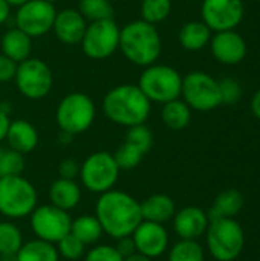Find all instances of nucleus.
<instances>
[{"label": "nucleus", "instance_id": "obj_1", "mask_svg": "<svg viewBox=\"0 0 260 261\" xmlns=\"http://www.w3.org/2000/svg\"><path fill=\"white\" fill-rule=\"evenodd\" d=\"M95 217L103 232L116 240L132 236L143 222L139 202L130 194L113 188L100 194L95 205Z\"/></svg>", "mask_w": 260, "mask_h": 261}, {"label": "nucleus", "instance_id": "obj_2", "mask_svg": "<svg viewBox=\"0 0 260 261\" xmlns=\"http://www.w3.org/2000/svg\"><path fill=\"white\" fill-rule=\"evenodd\" d=\"M152 102L136 84H118L103 98V112L109 121L121 127L146 124Z\"/></svg>", "mask_w": 260, "mask_h": 261}, {"label": "nucleus", "instance_id": "obj_3", "mask_svg": "<svg viewBox=\"0 0 260 261\" xmlns=\"http://www.w3.org/2000/svg\"><path fill=\"white\" fill-rule=\"evenodd\" d=\"M118 49L132 64L147 67L158 61L162 50V41L156 26L139 18L121 28Z\"/></svg>", "mask_w": 260, "mask_h": 261}, {"label": "nucleus", "instance_id": "obj_4", "mask_svg": "<svg viewBox=\"0 0 260 261\" xmlns=\"http://www.w3.org/2000/svg\"><path fill=\"white\" fill-rule=\"evenodd\" d=\"M136 86L150 102L166 104L181 98L182 76L172 66L153 63L147 67H143Z\"/></svg>", "mask_w": 260, "mask_h": 261}, {"label": "nucleus", "instance_id": "obj_5", "mask_svg": "<svg viewBox=\"0 0 260 261\" xmlns=\"http://www.w3.org/2000/svg\"><path fill=\"white\" fill-rule=\"evenodd\" d=\"M97 116V107L92 98L83 92L67 93L57 106L55 122L60 132L72 136L87 132Z\"/></svg>", "mask_w": 260, "mask_h": 261}, {"label": "nucleus", "instance_id": "obj_6", "mask_svg": "<svg viewBox=\"0 0 260 261\" xmlns=\"http://www.w3.org/2000/svg\"><path fill=\"white\" fill-rule=\"evenodd\" d=\"M37 190L21 174L0 177V214L6 219L28 217L37 206Z\"/></svg>", "mask_w": 260, "mask_h": 261}, {"label": "nucleus", "instance_id": "obj_7", "mask_svg": "<svg viewBox=\"0 0 260 261\" xmlns=\"http://www.w3.org/2000/svg\"><path fill=\"white\" fill-rule=\"evenodd\" d=\"M205 237L211 257L218 261H234L245 246V232L234 219L210 222Z\"/></svg>", "mask_w": 260, "mask_h": 261}, {"label": "nucleus", "instance_id": "obj_8", "mask_svg": "<svg viewBox=\"0 0 260 261\" xmlns=\"http://www.w3.org/2000/svg\"><path fill=\"white\" fill-rule=\"evenodd\" d=\"M120 168L109 151H95L80 165V180L83 187L95 194L112 190L120 177Z\"/></svg>", "mask_w": 260, "mask_h": 261}, {"label": "nucleus", "instance_id": "obj_9", "mask_svg": "<svg viewBox=\"0 0 260 261\" xmlns=\"http://www.w3.org/2000/svg\"><path fill=\"white\" fill-rule=\"evenodd\" d=\"M181 98L192 110L210 112L222 104L219 81L210 73L202 70H193L182 76Z\"/></svg>", "mask_w": 260, "mask_h": 261}, {"label": "nucleus", "instance_id": "obj_10", "mask_svg": "<svg viewBox=\"0 0 260 261\" xmlns=\"http://www.w3.org/2000/svg\"><path fill=\"white\" fill-rule=\"evenodd\" d=\"M14 83L25 98L37 101L49 95L54 84V75L46 61L29 57L17 64Z\"/></svg>", "mask_w": 260, "mask_h": 261}, {"label": "nucleus", "instance_id": "obj_11", "mask_svg": "<svg viewBox=\"0 0 260 261\" xmlns=\"http://www.w3.org/2000/svg\"><path fill=\"white\" fill-rule=\"evenodd\" d=\"M121 28L113 18L87 23L81 38V50L90 60H106L120 47Z\"/></svg>", "mask_w": 260, "mask_h": 261}, {"label": "nucleus", "instance_id": "obj_12", "mask_svg": "<svg viewBox=\"0 0 260 261\" xmlns=\"http://www.w3.org/2000/svg\"><path fill=\"white\" fill-rule=\"evenodd\" d=\"M72 219L67 211L49 205L35 206L29 214V225L37 239L48 243H58L64 236L70 232Z\"/></svg>", "mask_w": 260, "mask_h": 261}, {"label": "nucleus", "instance_id": "obj_13", "mask_svg": "<svg viewBox=\"0 0 260 261\" xmlns=\"http://www.w3.org/2000/svg\"><path fill=\"white\" fill-rule=\"evenodd\" d=\"M57 9L54 3L44 0H28L17 8L15 28L21 29L31 38L46 35L52 31Z\"/></svg>", "mask_w": 260, "mask_h": 261}, {"label": "nucleus", "instance_id": "obj_14", "mask_svg": "<svg viewBox=\"0 0 260 261\" xmlns=\"http://www.w3.org/2000/svg\"><path fill=\"white\" fill-rule=\"evenodd\" d=\"M245 14L242 0H204L201 6L202 21L211 32L236 29Z\"/></svg>", "mask_w": 260, "mask_h": 261}, {"label": "nucleus", "instance_id": "obj_15", "mask_svg": "<svg viewBox=\"0 0 260 261\" xmlns=\"http://www.w3.org/2000/svg\"><path fill=\"white\" fill-rule=\"evenodd\" d=\"M208 44L211 55L225 66L239 64L247 57V41L236 29L215 32Z\"/></svg>", "mask_w": 260, "mask_h": 261}, {"label": "nucleus", "instance_id": "obj_16", "mask_svg": "<svg viewBox=\"0 0 260 261\" xmlns=\"http://www.w3.org/2000/svg\"><path fill=\"white\" fill-rule=\"evenodd\" d=\"M132 239L136 246V252L156 258L161 257L169 248V232L164 225L143 220L132 234Z\"/></svg>", "mask_w": 260, "mask_h": 261}, {"label": "nucleus", "instance_id": "obj_17", "mask_svg": "<svg viewBox=\"0 0 260 261\" xmlns=\"http://www.w3.org/2000/svg\"><path fill=\"white\" fill-rule=\"evenodd\" d=\"M86 28H87V20L81 15L80 11L74 8H66L57 11L52 31L58 41L72 46L81 43Z\"/></svg>", "mask_w": 260, "mask_h": 261}, {"label": "nucleus", "instance_id": "obj_18", "mask_svg": "<svg viewBox=\"0 0 260 261\" xmlns=\"http://www.w3.org/2000/svg\"><path fill=\"white\" fill-rule=\"evenodd\" d=\"M210 225L208 216L198 206H185L175 213L173 228L181 240H198Z\"/></svg>", "mask_w": 260, "mask_h": 261}, {"label": "nucleus", "instance_id": "obj_19", "mask_svg": "<svg viewBox=\"0 0 260 261\" xmlns=\"http://www.w3.org/2000/svg\"><path fill=\"white\" fill-rule=\"evenodd\" d=\"M5 141L8 147L21 154L34 151L38 145V132L37 128L25 119H15L9 122Z\"/></svg>", "mask_w": 260, "mask_h": 261}, {"label": "nucleus", "instance_id": "obj_20", "mask_svg": "<svg viewBox=\"0 0 260 261\" xmlns=\"http://www.w3.org/2000/svg\"><path fill=\"white\" fill-rule=\"evenodd\" d=\"M2 54L17 64L28 60L32 52V38L18 28L8 29L0 40Z\"/></svg>", "mask_w": 260, "mask_h": 261}, {"label": "nucleus", "instance_id": "obj_21", "mask_svg": "<svg viewBox=\"0 0 260 261\" xmlns=\"http://www.w3.org/2000/svg\"><path fill=\"white\" fill-rule=\"evenodd\" d=\"M49 200L54 206L69 213L78 206L81 200V188L74 179L58 177L49 188Z\"/></svg>", "mask_w": 260, "mask_h": 261}, {"label": "nucleus", "instance_id": "obj_22", "mask_svg": "<svg viewBox=\"0 0 260 261\" xmlns=\"http://www.w3.org/2000/svg\"><path fill=\"white\" fill-rule=\"evenodd\" d=\"M139 208H141L143 220L155 222L161 225L172 220L176 213L175 202L167 194H152L150 197H147L144 202L139 203Z\"/></svg>", "mask_w": 260, "mask_h": 261}, {"label": "nucleus", "instance_id": "obj_23", "mask_svg": "<svg viewBox=\"0 0 260 261\" xmlns=\"http://www.w3.org/2000/svg\"><path fill=\"white\" fill-rule=\"evenodd\" d=\"M178 40L185 50L198 52L210 43L211 29L202 20H192L179 29Z\"/></svg>", "mask_w": 260, "mask_h": 261}, {"label": "nucleus", "instance_id": "obj_24", "mask_svg": "<svg viewBox=\"0 0 260 261\" xmlns=\"http://www.w3.org/2000/svg\"><path fill=\"white\" fill-rule=\"evenodd\" d=\"M242 208H244V196L238 190L230 188L222 191L216 197L207 216L210 222L219 219H234L242 211Z\"/></svg>", "mask_w": 260, "mask_h": 261}, {"label": "nucleus", "instance_id": "obj_25", "mask_svg": "<svg viewBox=\"0 0 260 261\" xmlns=\"http://www.w3.org/2000/svg\"><path fill=\"white\" fill-rule=\"evenodd\" d=\"M161 119L166 127L170 130H182L192 121V109L185 104L184 99H173L162 104Z\"/></svg>", "mask_w": 260, "mask_h": 261}, {"label": "nucleus", "instance_id": "obj_26", "mask_svg": "<svg viewBox=\"0 0 260 261\" xmlns=\"http://www.w3.org/2000/svg\"><path fill=\"white\" fill-rule=\"evenodd\" d=\"M15 258L17 261H60V255L55 245L34 239L21 245Z\"/></svg>", "mask_w": 260, "mask_h": 261}, {"label": "nucleus", "instance_id": "obj_27", "mask_svg": "<svg viewBox=\"0 0 260 261\" xmlns=\"http://www.w3.org/2000/svg\"><path fill=\"white\" fill-rule=\"evenodd\" d=\"M70 234L77 237L81 243L89 246V245H95L104 232L95 216L84 214V216H78L77 219H72Z\"/></svg>", "mask_w": 260, "mask_h": 261}, {"label": "nucleus", "instance_id": "obj_28", "mask_svg": "<svg viewBox=\"0 0 260 261\" xmlns=\"http://www.w3.org/2000/svg\"><path fill=\"white\" fill-rule=\"evenodd\" d=\"M23 243L21 231L12 222H0V255H15Z\"/></svg>", "mask_w": 260, "mask_h": 261}, {"label": "nucleus", "instance_id": "obj_29", "mask_svg": "<svg viewBox=\"0 0 260 261\" xmlns=\"http://www.w3.org/2000/svg\"><path fill=\"white\" fill-rule=\"evenodd\" d=\"M139 11L141 20L156 26L169 18L172 12V0H143Z\"/></svg>", "mask_w": 260, "mask_h": 261}, {"label": "nucleus", "instance_id": "obj_30", "mask_svg": "<svg viewBox=\"0 0 260 261\" xmlns=\"http://www.w3.org/2000/svg\"><path fill=\"white\" fill-rule=\"evenodd\" d=\"M78 11L87 23L113 18V6L110 0H80Z\"/></svg>", "mask_w": 260, "mask_h": 261}, {"label": "nucleus", "instance_id": "obj_31", "mask_svg": "<svg viewBox=\"0 0 260 261\" xmlns=\"http://www.w3.org/2000/svg\"><path fill=\"white\" fill-rule=\"evenodd\" d=\"M204 248L198 240H179L169 251L167 261H204Z\"/></svg>", "mask_w": 260, "mask_h": 261}, {"label": "nucleus", "instance_id": "obj_32", "mask_svg": "<svg viewBox=\"0 0 260 261\" xmlns=\"http://www.w3.org/2000/svg\"><path fill=\"white\" fill-rule=\"evenodd\" d=\"M144 156L146 154L139 148H136L135 145H132V144H129L126 141L113 153V158H115V162H116L118 168L120 170H126V171L136 168L141 164V161H143Z\"/></svg>", "mask_w": 260, "mask_h": 261}, {"label": "nucleus", "instance_id": "obj_33", "mask_svg": "<svg viewBox=\"0 0 260 261\" xmlns=\"http://www.w3.org/2000/svg\"><path fill=\"white\" fill-rule=\"evenodd\" d=\"M25 170V154L14 151L11 148L2 151L0 156V177L5 176H20Z\"/></svg>", "mask_w": 260, "mask_h": 261}, {"label": "nucleus", "instance_id": "obj_34", "mask_svg": "<svg viewBox=\"0 0 260 261\" xmlns=\"http://www.w3.org/2000/svg\"><path fill=\"white\" fill-rule=\"evenodd\" d=\"M124 141L135 145L144 154H147L153 145V135H152V130L146 124H139V125H133L127 128Z\"/></svg>", "mask_w": 260, "mask_h": 261}, {"label": "nucleus", "instance_id": "obj_35", "mask_svg": "<svg viewBox=\"0 0 260 261\" xmlns=\"http://www.w3.org/2000/svg\"><path fill=\"white\" fill-rule=\"evenodd\" d=\"M55 248L58 251V255L66 260H80L86 254V245L81 243L70 232L64 236L58 243H55Z\"/></svg>", "mask_w": 260, "mask_h": 261}, {"label": "nucleus", "instance_id": "obj_36", "mask_svg": "<svg viewBox=\"0 0 260 261\" xmlns=\"http://www.w3.org/2000/svg\"><path fill=\"white\" fill-rule=\"evenodd\" d=\"M219 92L222 104H234L242 95V87L234 78H224L219 81Z\"/></svg>", "mask_w": 260, "mask_h": 261}, {"label": "nucleus", "instance_id": "obj_37", "mask_svg": "<svg viewBox=\"0 0 260 261\" xmlns=\"http://www.w3.org/2000/svg\"><path fill=\"white\" fill-rule=\"evenodd\" d=\"M84 261H124L115 246L110 245H97L87 251Z\"/></svg>", "mask_w": 260, "mask_h": 261}, {"label": "nucleus", "instance_id": "obj_38", "mask_svg": "<svg viewBox=\"0 0 260 261\" xmlns=\"http://www.w3.org/2000/svg\"><path fill=\"white\" fill-rule=\"evenodd\" d=\"M17 72V63L8 58L6 55L0 54V83L14 81Z\"/></svg>", "mask_w": 260, "mask_h": 261}, {"label": "nucleus", "instance_id": "obj_39", "mask_svg": "<svg viewBox=\"0 0 260 261\" xmlns=\"http://www.w3.org/2000/svg\"><path fill=\"white\" fill-rule=\"evenodd\" d=\"M80 174V164L74 159H63L58 165V176L63 179H74Z\"/></svg>", "mask_w": 260, "mask_h": 261}, {"label": "nucleus", "instance_id": "obj_40", "mask_svg": "<svg viewBox=\"0 0 260 261\" xmlns=\"http://www.w3.org/2000/svg\"><path fill=\"white\" fill-rule=\"evenodd\" d=\"M115 248H116V251L121 254L123 258H126V257H129V255H132V254L136 252V246H135V242H133L132 236L118 239V243H116Z\"/></svg>", "mask_w": 260, "mask_h": 261}, {"label": "nucleus", "instance_id": "obj_41", "mask_svg": "<svg viewBox=\"0 0 260 261\" xmlns=\"http://www.w3.org/2000/svg\"><path fill=\"white\" fill-rule=\"evenodd\" d=\"M9 116L5 115L2 110H0V142L5 141V136H6V132H8V127H9Z\"/></svg>", "mask_w": 260, "mask_h": 261}, {"label": "nucleus", "instance_id": "obj_42", "mask_svg": "<svg viewBox=\"0 0 260 261\" xmlns=\"http://www.w3.org/2000/svg\"><path fill=\"white\" fill-rule=\"evenodd\" d=\"M11 15V6L6 0H0V24H3Z\"/></svg>", "mask_w": 260, "mask_h": 261}, {"label": "nucleus", "instance_id": "obj_43", "mask_svg": "<svg viewBox=\"0 0 260 261\" xmlns=\"http://www.w3.org/2000/svg\"><path fill=\"white\" fill-rule=\"evenodd\" d=\"M251 112L257 119H260V89L256 92V95L251 99Z\"/></svg>", "mask_w": 260, "mask_h": 261}, {"label": "nucleus", "instance_id": "obj_44", "mask_svg": "<svg viewBox=\"0 0 260 261\" xmlns=\"http://www.w3.org/2000/svg\"><path fill=\"white\" fill-rule=\"evenodd\" d=\"M124 261H152V258H149V257H146V255H143V254H139V252H135V254L126 257Z\"/></svg>", "mask_w": 260, "mask_h": 261}, {"label": "nucleus", "instance_id": "obj_45", "mask_svg": "<svg viewBox=\"0 0 260 261\" xmlns=\"http://www.w3.org/2000/svg\"><path fill=\"white\" fill-rule=\"evenodd\" d=\"M72 135H69V133H66V132H60V135H58V142L60 144H69L70 141H72Z\"/></svg>", "mask_w": 260, "mask_h": 261}, {"label": "nucleus", "instance_id": "obj_46", "mask_svg": "<svg viewBox=\"0 0 260 261\" xmlns=\"http://www.w3.org/2000/svg\"><path fill=\"white\" fill-rule=\"evenodd\" d=\"M0 110H2L5 115H8V116H9V113H11V110H12L11 102H8V101H2V102H0Z\"/></svg>", "mask_w": 260, "mask_h": 261}, {"label": "nucleus", "instance_id": "obj_47", "mask_svg": "<svg viewBox=\"0 0 260 261\" xmlns=\"http://www.w3.org/2000/svg\"><path fill=\"white\" fill-rule=\"evenodd\" d=\"M6 2L9 3L11 8H12V6H14V8H18V6H21L23 3H26L28 0H6Z\"/></svg>", "mask_w": 260, "mask_h": 261}, {"label": "nucleus", "instance_id": "obj_48", "mask_svg": "<svg viewBox=\"0 0 260 261\" xmlns=\"http://www.w3.org/2000/svg\"><path fill=\"white\" fill-rule=\"evenodd\" d=\"M0 261H17L15 255H0Z\"/></svg>", "mask_w": 260, "mask_h": 261}, {"label": "nucleus", "instance_id": "obj_49", "mask_svg": "<svg viewBox=\"0 0 260 261\" xmlns=\"http://www.w3.org/2000/svg\"><path fill=\"white\" fill-rule=\"evenodd\" d=\"M44 2H49V3H55L57 0H44Z\"/></svg>", "mask_w": 260, "mask_h": 261}, {"label": "nucleus", "instance_id": "obj_50", "mask_svg": "<svg viewBox=\"0 0 260 261\" xmlns=\"http://www.w3.org/2000/svg\"><path fill=\"white\" fill-rule=\"evenodd\" d=\"M2 151H3V148H0V156H2Z\"/></svg>", "mask_w": 260, "mask_h": 261}]
</instances>
